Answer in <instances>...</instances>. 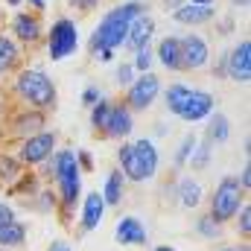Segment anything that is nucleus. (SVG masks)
<instances>
[{"instance_id": "1", "label": "nucleus", "mask_w": 251, "mask_h": 251, "mask_svg": "<svg viewBox=\"0 0 251 251\" xmlns=\"http://www.w3.org/2000/svg\"><path fill=\"white\" fill-rule=\"evenodd\" d=\"M137 15H143V3H137V0H128L123 6L111 9L102 18V24L94 29V35H91V53H100V50L114 53L117 47H123L126 35H128V24Z\"/></svg>"}, {"instance_id": "2", "label": "nucleus", "mask_w": 251, "mask_h": 251, "mask_svg": "<svg viewBox=\"0 0 251 251\" xmlns=\"http://www.w3.org/2000/svg\"><path fill=\"white\" fill-rule=\"evenodd\" d=\"M120 164H123L126 181H146L158 173V149L152 140H134V143H123L117 152Z\"/></svg>"}, {"instance_id": "3", "label": "nucleus", "mask_w": 251, "mask_h": 251, "mask_svg": "<svg viewBox=\"0 0 251 251\" xmlns=\"http://www.w3.org/2000/svg\"><path fill=\"white\" fill-rule=\"evenodd\" d=\"M15 91L26 105L38 108V111L56 108V85L44 70H21L15 79Z\"/></svg>"}, {"instance_id": "4", "label": "nucleus", "mask_w": 251, "mask_h": 251, "mask_svg": "<svg viewBox=\"0 0 251 251\" xmlns=\"http://www.w3.org/2000/svg\"><path fill=\"white\" fill-rule=\"evenodd\" d=\"M56 181H59V196H62V213L67 222L70 210L76 207L79 190H82V170L76 164V152H70V149L56 152Z\"/></svg>"}, {"instance_id": "5", "label": "nucleus", "mask_w": 251, "mask_h": 251, "mask_svg": "<svg viewBox=\"0 0 251 251\" xmlns=\"http://www.w3.org/2000/svg\"><path fill=\"white\" fill-rule=\"evenodd\" d=\"M243 196H246V190L240 187V181L234 176H225L216 184V193L210 196V216H213V222L222 225V222L234 219L237 210L243 207Z\"/></svg>"}, {"instance_id": "6", "label": "nucleus", "mask_w": 251, "mask_h": 251, "mask_svg": "<svg viewBox=\"0 0 251 251\" xmlns=\"http://www.w3.org/2000/svg\"><path fill=\"white\" fill-rule=\"evenodd\" d=\"M79 47V32H76V24L70 18H62L53 24L50 35H47V50H50V59L53 62H62L70 53H76Z\"/></svg>"}, {"instance_id": "7", "label": "nucleus", "mask_w": 251, "mask_h": 251, "mask_svg": "<svg viewBox=\"0 0 251 251\" xmlns=\"http://www.w3.org/2000/svg\"><path fill=\"white\" fill-rule=\"evenodd\" d=\"M161 94V79L155 73H140V79H131L128 85V97H126V108L128 111H146Z\"/></svg>"}, {"instance_id": "8", "label": "nucleus", "mask_w": 251, "mask_h": 251, "mask_svg": "<svg viewBox=\"0 0 251 251\" xmlns=\"http://www.w3.org/2000/svg\"><path fill=\"white\" fill-rule=\"evenodd\" d=\"M53 149H56V134L53 131H38V134L24 140L18 158H21V164H41L53 155Z\"/></svg>"}, {"instance_id": "9", "label": "nucleus", "mask_w": 251, "mask_h": 251, "mask_svg": "<svg viewBox=\"0 0 251 251\" xmlns=\"http://www.w3.org/2000/svg\"><path fill=\"white\" fill-rule=\"evenodd\" d=\"M225 76L234 82H249L251 79V41L243 38L228 56H225Z\"/></svg>"}, {"instance_id": "10", "label": "nucleus", "mask_w": 251, "mask_h": 251, "mask_svg": "<svg viewBox=\"0 0 251 251\" xmlns=\"http://www.w3.org/2000/svg\"><path fill=\"white\" fill-rule=\"evenodd\" d=\"M178 41H181V70H201L210 59V50H207L204 38L190 32Z\"/></svg>"}, {"instance_id": "11", "label": "nucleus", "mask_w": 251, "mask_h": 251, "mask_svg": "<svg viewBox=\"0 0 251 251\" xmlns=\"http://www.w3.org/2000/svg\"><path fill=\"white\" fill-rule=\"evenodd\" d=\"M210 114H213V97L207 91H190V97L184 100V105L178 111V117L187 120V123H199Z\"/></svg>"}, {"instance_id": "12", "label": "nucleus", "mask_w": 251, "mask_h": 251, "mask_svg": "<svg viewBox=\"0 0 251 251\" xmlns=\"http://www.w3.org/2000/svg\"><path fill=\"white\" fill-rule=\"evenodd\" d=\"M131 128H134V123H131V111L126 108V102H111L108 120L102 126V134L105 137H126Z\"/></svg>"}, {"instance_id": "13", "label": "nucleus", "mask_w": 251, "mask_h": 251, "mask_svg": "<svg viewBox=\"0 0 251 251\" xmlns=\"http://www.w3.org/2000/svg\"><path fill=\"white\" fill-rule=\"evenodd\" d=\"M12 32H15V38L18 41H24V44H35V41H41V21H38V15H29V12H21V15H15V21H12Z\"/></svg>"}, {"instance_id": "14", "label": "nucleus", "mask_w": 251, "mask_h": 251, "mask_svg": "<svg viewBox=\"0 0 251 251\" xmlns=\"http://www.w3.org/2000/svg\"><path fill=\"white\" fill-rule=\"evenodd\" d=\"M152 32H155V21L149 15H137L131 24H128V35H126V44L140 50V47H149L152 41Z\"/></svg>"}, {"instance_id": "15", "label": "nucleus", "mask_w": 251, "mask_h": 251, "mask_svg": "<svg viewBox=\"0 0 251 251\" xmlns=\"http://www.w3.org/2000/svg\"><path fill=\"white\" fill-rule=\"evenodd\" d=\"M213 15H216L213 6H196V3H181V6L173 12V18H176L178 24H184V26L207 24V21H213Z\"/></svg>"}, {"instance_id": "16", "label": "nucleus", "mask_w": 251, "mask_h": 251, "mask_svg": "<svg viewBox=\"0 0 251 251\" xmlns=\"http://www.w3.org/2000/svg\"><path fill=\"white\" fill-rule=\"evenodd\" d=\"M44 128V111H38V108H26L24 114H18L15 120H12V134L15 137H32V134H38Z\"/></svg>"}, {"instance_id": "17", "label": "nucleus", "mask_w": 251, "mask_h": 251, "mask_svg": "<svg viewBox=\"0 0 251 251\" xmlns=\"http://www.w3.org/2000/svg\"><path fill=\"white\" fill-rule=\"evenodd\" d=\"M117 243H123V246H146V228L140 225V219H134V216H126L117 222Z\"/></svg>"}, {"instance_id": "18", "label": "nucleus", "mask_w": 251, "mask_h": 251, "mask_svg": "<svg viewBox=\"0 0 251 251\" xmlns=\"http://www.w3.org/2000/svg\"><path fill=\"white\" fill-rule=\"evenodd\" d=\"M158 62L164 64L167 70H181V41L176 38V35H167V38H161V44H158Z\"/></svg>"}, {"instance_id": "19", "label": "nucleus", "mask_w": 251, "mask_h": 251, "mask_svg": "<svg viewBox=\"0 0 251 251\" xmlns=\"http://www.w3.org/2000/svg\"><path fill=\"white\" fill-rule=\"evenodd\" d=\"M102 213H105L102 196L100 193H88L85 196V210H82V231H94L102 222Z\"/></svg>"}, {"instance_id": "20", "label": "nucleus", "mask_w": 251, "mask_h": 251, "mask_svg": "<svg viewBox=\"0 0 251 251\" xmlns=\"http://www.w3.org/2000/svg\"><path fill=\"white\" fill-rule=\"evenodd\" d=\"M26 240V225L12 219L6 225H0V249H15V246H24Z\"/></svg>"}, {"instance_id": "21", "label": "nucleus", "mask_w": 251, "mask_h": 251, "mask_svg": "<svg viewBox=\"0 0 251 251\" xmlns=\"http://www.w3.org/2000/svg\"><path fill=\"white\" fill-rule=\"evenodd\" d=\"M21 62V50H18V44L9 38V35H0V76H6V73H12L15 67Z\"/></svg>"}, {"instance_id": "22", "label": "nucleus", "mask_w": 251, "mask_h": 251, "mask_svg": "<svg viewBox=\"0 0 251 251\" xmlns=\"http://www.w3.org/2000/svg\"><path fill=\"white\" fill-rule=\"evenodd\" d=\"M123 187H126V176H123V173H120V170L108 173V178H105V193H102L105 207H108V204H120V201H123Z\"/></svg>"}, {"instance_id": "23", "label": "nucleus", "mask_w": 251, "mask_h": 251, "mask_svg": "<svg viewBox=\"0 0 251 251\" xmlns=\"http://www.w3.org/2000/svg\"><path fill=\"white\" fill-rule=\"evenodd\" d=\"M228 134H231V123H228V117L219 114V111L210 114V123H207V140H210V143H225Z\"/></svg>"}, {"instance_id": "24", "label": "nucleus", "mask_w": 251, "mask_h": 251, "mask_svg": "<svg viewBox=\"0 0 251 251\" xmlns=\"http://www.w3.org/2000/svg\"><path fill=\"white\" fill-rule=\"evenodd\" d=\"M178 196H181V204H184V207H196V204L201 201V187H199V181H193V178H181V184H178Z\"/></svg>"}, {"instance_id": "25", "label": "nucleus", "mask_w": 251, "mask_h": 251, "mask_svg": "<svg viewBox=\"0 0 251 251\" xmlns=\"http://www.w3.org/2000/svg\"><path fill=\"white\" fill-rule=\"evenodd\" d=\"M18 178H21V161L9 158V155H0V181L15 184Z\"/></svg>"}, {"instance_id": "26", "label": "nucleus", "mask_w": 251, "mask_h": 251, "mask_svg": "<svg viewBox=\"0 0 251 251\" xmlns=\"http://www.w3.org/2000/svg\"><path fill=\"white\" fill-rule=\"evenodd\" d=\"M187 97H190V88H187V85H170V91H167V108H170L173 114H178Z\"/></svg>"}, {"instance_id": "27", "label": "nucleus", "mask_w": 251, "mask_h": 251, "mask_svg": "<svg viewBox=\"0 0 251 251\" xmlns=\"http://www.w3.org/2000/svg\"><path fill=\"white\" fill-rule=\"evenodd\" d=\"M94 111H91V123L97 126V131L105 126V120H108V111H111V100H97L94 105H91Z\"/></svg>"}, {"instance_id": "28", "label": "nucleus", "mask_w": 251, "mask_h": 251, "mask_svg": "<svg viewBox=\"0 0 251 251\" xmlns=\"http://www.w3.org/2000/svg\"><path fill=\"white\" fill-rule=\"evenodd\" d=\"M196 228H199V234H201V237H207V240H216V237H219V222H213V216H210V213L199 216Z\"/></svg>"}, {"instance_id": "29", "label": "nucleus", "mask_w": 251, "mask_h": 251, "mask_svg": "<svg viewBox=\"0 0 251 251\" xmlns=\"http://www.w3.org/2000/svg\"><path fill=\"white\" fill-rule=\"evenodd\" d=\"M210 146H213L210 140H204L201 146L196 143V149H193L196 155H193V161H190V164H193V170H204V167H207V161H210Z\"/></svg>"}, {"instance_id": "30", "label": "nucleus", "mask_w": 251, "mask_h": 251, "mask_svg": "<svg viewBox=\"0 0 251 251\" xmlns=\"http://www.w3.org/2000/svg\"><path fill=\"white\" fill-rule=\"evenodd\" d=\"M193 149H196V134H187L184 140H181V146H178V152H176V164L178 167H184L190 161V155H193Z\"/></svg>"}, {"instance_id": "31", "label": "nucleus", "mask_w": 251, "mask_h": 251, "mask_svg": "<svg viewBox=\"0 0 251 251\" xmlns=\"http://www.w3.org/2000/svg\"><path fill=\"white\" fill-rule=\"evenodd\" d=\"M152 59H155V56H152V50H149V47H140V50H137V56H134V64H131V67H134V70H140V73H149Z\"/></svg>"}, {"instance_id": "32", "label": "nucleus", "mask_w": 251, "mask_h": 251, "mask_svg": "<svg viewBox=\"0 0 251 251\" xmlns=\"http://www.w3.org/2000/svg\"><path fill=\"white\" fill-rule=\"evenodd\" d=\"M237 213H240V219H237V228H240V234L249 240V237H251V207H249V204H243Z\"/></svg>"}, {"instance_id": "33", "label": "nucleus", "mask_w": 251, "mask_h": 251, "mask_svg": "<svg viewBox=\"0 0 251 251\" xmlns=\"http://www.w3.org/2000/svg\"><path fill=\"white\" fill-rule=\"evenodd\" d=\"M70 6L79 9V12H94L100 6V0H70Z\"/></svg>"}, {"instance_id": "34", "label": "nucleus", "mask_w": 251, "mask_h": 251, "mask_svg": "<svg viewBox=\"0 0 251 251\" xmlns=\"http://www.w3.org/2000/svg\"><path fill=\"white\" fill-rule=\"evenodd\" d=\"M131 70H134L131 64H120L117 67V82L120 85H131Z\"/></svg>"}, {"instance_id": "35", "label": "nucleus", "mask_w": 251, "mask_h": 251, "mask_svg": "<svg viewBox=\"0 0 251 251\" xmlns=\"http://www.w3.org/2000/svg\"><path fill=\"white\" fill-rule=\"evenodd\" d=\"M76 164H79V170H91L94 167V158L88 152H76Z\"/></svg>"}, {"instance_id": "36", "label": "nucleus", "mask_w": 251, "mask_h": 251, "mask_svg": "<svg viewBox=\"0 0 251 251\" xmlns=\"http://www.w3.org/2000/svg\"><path fill=\"white\" fill-rule=\"evenodd\" d=\"M38 196H41V210L56 207V196H53V193H47V190H44V193H38Z\"/></svg>"}, {"instance_id": "37", "label": "nucleus", "mask_w": 251, "mask_h": 251, "mask_svg": "<svg viewBox=\"0 0 251 251\" xmlns=\"http://www.w3.org/2000/svg\"><path fill=\"white\" fill-rule=\"evenodd\" d=\"M15 219V213H12V207L6 204V201H0V225H6V222H12Z\"/></svg>"}, {"instance_id": "38", "label": "nucleus", "mask_w": 251, "mask_h": 251, "mask_svg": "<svg viewBox=\"0 0 251 251\" xmlns=\"http://www.w3.org/2000/svg\"><path fill=\"white\" fill-rule=\"evenodd\" d=\"M97 100H100V91H97V88H88V91L82 94V102H85V105H94Z\"/></svg>"}, {"instance_id": "39", "label": "nucleus", "mask_w": 251, "mask_h": 251, "mask_svg": "<svg viewBox=\"0 0 251 251\" xmlns=\"http://www.w3.org/2000/svg\"><path fill=\"white\" fill-rule=\"evenodd\" d=\"M47 251H70V246H67L64 240H56V243H50V249Z\"/></svg>"}, {"instance_id": "40", "label": "nucleus", "mask_w": 251, "mask_h": 251, "mask_svg": "<svg viewBox=\"0 0 251 251\" xmlns=\"http://www.w3.org/2000/svg\"><path fill=\"white\" fill-rule=\"evenodd\" d=\"M164 3H167L170 9H178V6H181V3H187V0H164Z\"/></svg>"}, {"instance_id": "41", "label": "nucleus", "mask_w": 251, "mask_h": 251, "mask_svg": "<svg viewBox=\"0 0 251 251\" xmlns=\"http://www.w3.org/2000/svg\"><path fill=\"white\" fill-rule=\"evenodd\" d=\"M196 6H213V0H193Z\"/></svg>"}, {"instance_id": "42", "label": "nucleus", "mask_w": 251, "mask_h": 251, "mask_svg": "<svg viewBox=\"0 0 251 251\" xmlns=\"http://www.w3.org/2000/svg\"><path fill=\"white\" fill-rule=\"evenodd\" d=\"M29 3H32L35 9H44V0H29Z\"/></svg>"}, {"instance_id": "43", "label": "nucleus", "mask_w": 251, "mask_h": 251, "mask_svg": "<svg viewBox=\"0 0 251 251\" xmlns=\"http://www.w3.org/2000/svg\"><path fill=\"white\" fill-rule=\"evenodd\" d=\"M234 6H249V0H234Z\"/></svg>"}, {"instance_id": "44", "label": "nucleus", "mask_w": 251, "mask_h": 251, "mask_svg": "<svg viewBox=\"0 0 251 251\" xmlns=\"http://www.w3.org/2000/svg\"><path fill=\"white\" fill-rule=\"evenodd\" d=\"M155 251H176V249H170V246H161V249H155Z\"/></svg>"}, {"instance_id": "45", "label": "nucleus", "mask_w": 251, "mask_h": 251, "mask_svg": "<svg viewBox=\"0 0 251 251\" xmlns=\"http://www.w3.org/2000/svg\"><path fill=\"white\" fill-rule=\"evenodd\" d=\"M6 3H12V6H18V3H21V0H6Z\"/></svg>"}, {"instance_id": "46", "label": "nucleus", "mask_w": 251, "mask_h": 251, "mask_svg": "<svg viewBox=\"0 0 251 251\" xmlns=\"http://www.w3.org/2000/svg\"><path fill=\"white\" fill-rule=\"evenodd\" d=\"M219 251H234V249H219Z\"/></svg>"}, {"instance_id": "47", "label": "nucleus", "mask_w": 251, "mask_h": 251, "mask_svg": "<svg viewBox=\"0 0 251 251\" xmlns=\"http://www.w3.org/2000/svg\"><path fill=\"white\" fill-rule=\"evenodd\" d=\"M0 108H3V100H0Z\"/></svg>"}, {"instance_id": "48", "label": "nucleus", "mask_w": 251, "mask_h": 251, "mask_svg": "<svg viewBox=\"0 0 251 251\" xmlns=\"http://www.w3.org/2000/svg\"><path fill=\"white\" fill-rule=\"evenodd\" d=\"M0 251H6V249H0Z\"/></svg>"}]
</instances>
